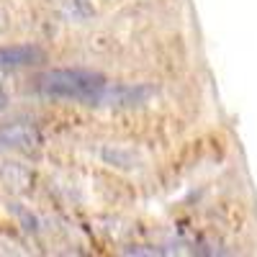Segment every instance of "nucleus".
I'll return each mask as SVG.
<instances>
[{
    "mask_svg": "<svg viewBox=\"0 0 257 257\" xmlns=\"http://www.w3.org/2000/svg\"><path fill=\"white\" fill-rule=\"evenodd\" d=\"M108 82L111 80H105L100 72H93V70L57 67V70H47L44 75L36 77V90L44 98H54V100L100 105Z\"/></svg>",
    "mask_w": 257,
    "mask_h": 257,
    "instance_id": "1",
    "label": "nucleus"
},
{
    "mask_svg": "<svg viewBox=\"0 0 257 257\" xmlns=\"http://www.w3.org/2000/svg\"><path fill=\"white\" fill-rule=\"evenodd\" d=\"M152 95H155V90L149 88V85H144V82H108L100 105L103 108L128 111V108H139V105H144Z\"/></svg>",
    "mask_w": 257,
    "mask_h": 257,
    "instance_id": "2",
    "label": "nucleus"
},
{
    "mask_svg": "<svg viewBox=\"0 0 257 257\" xmlns=\"http://www.w3.org/2000/svg\"><path fill=\"white\" fill-rule=\"evenodd\" d=\"M44 144L39 126L34 121H11L0 126V147L16 149V152H36Z\"/></svg>",
    "mask_w": 257,
    "mask_h": 257,
    "instance_id": "3",
    "label": "nucleus"
},
{
    "mask_svg": "<svg viewBox=\"0 0 257 257\" xmlns=\"http://www.w3.org/2000/svg\"><path fill=\"white\" fill-rule=\"evenodd\" d=\"M44 59V49L34 44H11L0 47V67H29Z\"/></svg>",
    "mask_w": 257,
    "mask_h": 257,
    "instance_id": "4",
    "label": "nucleus"
},
{
    "mask_svg": "<svg viewBox=\"0 0 257 257\" xmlns=\"http://www.w3.org/2000/svg\"><path fill=\"white\" fill-rule=\"evenodd\" d=\"M6 29H8V16H6V11H0V34Z\"/></svg>",
    "mask_w": 257,
    "mask_h": 257,
    "instance_id": "5",
    "label": "nucleus"
}]
</instances>
